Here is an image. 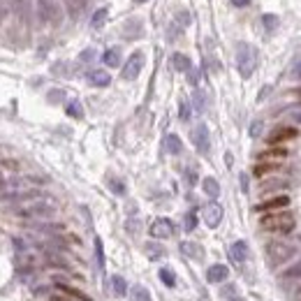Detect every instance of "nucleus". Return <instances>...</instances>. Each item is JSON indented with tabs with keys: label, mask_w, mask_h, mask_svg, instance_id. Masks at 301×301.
<instances>
[{
	"label": "nucleus",
	"mask_w": 301,
	"mask_h": 301,
	"mask_svg": "<svg viewBox=\"0 0 301 301\" xmlns=\"http://www.w3.org/2000/svg\"><path fill=\"white\" fill-rule=\"evenodd\" d=\"M188 183H190V186H195L197 183V174L192 169H188Z\"/></svg>",
	"instance_id": "nucleus-43"
},
{
	"label": "nucleus",
	"mask_w": 301,
	"mask_h": 301,
	"mask_svg": "<svg viewBox=\"0 0 301 301\" xmlns=\"http://www.w3.org/2000/svg\"><path fill=\"white\" fill-rule=\"evenodd\" d=\"M67 7V14L72 16V19H79V14L86 10V5H88V0H63Z\"/></svg>",
	"instance_id": "nucleus-19"
},
{
	"label": "nucleus",
	"mask_w": 301,
	"mask_h": 301,
	"mask_svg": "<svg viewBox=\"0 0 301 301\" xmlns=\"http://www.w3.org/2000/svg\"><path fill=\"white\" fill-rule=\"evenodd\" d=\"M232 5L234 7H248L250 5V0H232Z\"/></svg>",
	"instance_id": "nucleus-42"
},
{
	"label": "nucleus",
	"mask_w": 301,
	"mask_h": 301,
	"mask_svg": "<svg viewBox=\"0 0 301 301\" xmlns=\"http://www.w3.org/2000/svg\"><path fill=\"white\" fill-rule=\"evenodd\" d=\"M141 21L139 19H128L126 21V28H123V37L126 40H137V37H141Z\"/></svg>",
	"instance_id": "nucleus-15"
},
{
	"label": "nucleus",
	"mask_w": 301,
	"mask_h": 301,
	"mask_svg": "<svg viewBox=\"0 0 301 301\" xmlns=\"http://www.w3.org/2000/svg\"><path fill=\"white\" fill-rule=\"evenodd\" d=\"M3 16H5V7L0 5V21H3Z\"/></svg>",
	"instance_id": "nucleus-48"
},
{
	"label": "nucleus",
	"mask_w": 301,
	"mask_h": 301,
	"mask_svg": "<svg viewBox=\"0 0 301 301\" xmlns=\"http://www.w3.org/2000/svg\"><path fill=\"white\" fill-rule=\"evenodd\" d=\"M60 97H63V93H60V90H54L49 95V100H60Z\"/></svg>",
	"instance_id": "nucleus-46"
},
{
	"label": "nucleus",
	"mask_w": 301,
	"mask_h": 301,
	"mask_svg": "<svg viewBox=\"0 0 301 301\" xmlns=\"http://www.w3.org/2000/svg\"><path fill=\"white\" fill-rule=\"evenodd\" d=\"M144 250H146V255H148L150 260H160V257H165V248L158 246L156 241H148Z\"/></svg>",
	"instance_id": "nucleus-23"
},
{
	"label": "nucleus",
	"mask_w": 301,
	"mask_h": 301,
	"mask_svg": "<svg viewBox=\"0 0 301 301\" xmlns=\"http://www.w3.org/2000/svg\"><path fill=\"white\" fill-rule=\"evenodd\" d=\"M241 188H243V192H248V176L241 174Z\"/></svg>",
	"instance_id": "nucleus-45"
},
{
	"label": "nucleus",
	"mask_w": 301,
	"mask_h": 301,
	"mask_svg": "<svg viewBox=\"0 0 301 301\" xmlns=\"http://www.w3.org/2000/svg\"><path fill=\"white\" fill-rule=\"evenodd\" d=\"M179 248H181V253L186 257H190V260H204V248H202L199 243H195V241H183Z\"/></svg>",
	"instance_id": "nucleus-13"
},
{
	"label": "nucleus",
	"mask_w": 301,
	"mask_h": 301,
	"mask_svg": "<svg viewBox=\"0 0 301 301\" xmlns=\"http://www.w3.org/2000/svg\"><path fill=\"white\" fill-rule=\"evenodd\" d=\"M202 218H204V222L211 227V230L218 227L220 225V220H222V206L216 204V202H209V204L202 209Z\"/></svg>",
	"instance_id": "nucleus-8"
},
{
	"label": "nucleus",
	"mask_w": 301,
	"mask_h": 301,
	"mask_svg": "<svg viewBox=\"0 0 301 301\" xmlns=\"http://www.w3.org/2000/svg\"><path fill=\"white\" fill-rule=\"evenodd\" d=\"M111 287H114V292L118 296L128 294V283H126V278L123 276H111Z\"/></svg>",
	"instance_id": "nucleus-27"
},
{
	"label": "nucleus",
	"mask_w": 301,
	"mask_h": 301,
	"mask_svg": "<svg viewBox=\"0 0 301 301\" xmlns=\"http://www.w3.org/2000/svg\"><path fill=\"white\" fill-rule=\"evenodd\" d=\"M109 188L116 192V195H126V186H123L118 179H109Z\"/></svg>",
	"instance_id": "nucleus-37"
},
{
	"label": "nucleus",
	"mask_w": 301,
	"mask_h": 301,
	"mask_svg": "<svg viewBox=\"0 0 301 301\" xmlns=\"http://www.w3.org/2000/svg\"><path fill=\"white\" fill-rule=\"evenodd\" d=\"M160 281L165 283L167 287H174V285H176V276H174V271H171V269H167V266H165V269H160Z\"/></svg>",
	"instance_id": "nucleus-30"
},
{
	"label": "nucleus",
	"mask_w": 301,
	"mask_h": 301,
	"mask_svg": "<svg viewBox=\"0 0 301 301\" xmlns=\"http://www.w3.org/2000/svg\"><path fill=\"white\" fill-rule=\"evenodd\" d=\"M260 132H262V120H255V123L250 126V137H257Z\"/></svg>",
	"instance_id": "nucleus-40"
},
{
	"label": "nucleus",
	"mask_w": 301,
	"mask_h": 301,
	"mask_svg": "<svg viewBox=\"0 0 301 301\" xmlns=\"http://www.w3.org/2000/svg\"><path fill=\"white\" fill-rule=\"evenodd\" d=\"M292 79H296V81H301V60L299 63H294V67H292Z\"/></svg>",
	"instance_id": "nucleus-39"
},
{
	"label": "nucleus",
	"mask_w": 301,
	"mask_h": 301,
	"mask_svg": "<svg viewBox=\"0 0 301 301\" xmlns=\"http://www.w3.org/2000/svg\"><path fill=\"white\" fill-rule=\"evenodd\" d=\"M56 290H60V292H65V294H70L72 299H77V301H93L90 296H86L81 290H77V287H72V285H65V283H56Z\"/></svg>",
	"instance_id": "nucleus-18"
},
{
	"label": "nucleus",
	"mask_w": 301,
	"mask_h": 301,
	"mask_svg": "<svg viewBox=\"0 0 301 301\" xmlns=\"http://www.w3.org/2000/svg\"><path fill=\"white\" fill-rule=\"evenodd\" d=\"M192 105H195V111H199V114H204L206 111V95L202 93L199 88L192 93Z\"/></svg>",
	"instance_id": "nucleus-28"
},
{
	"label": "nucleus",
	"mask_w": 301,
	"mask_h": 301,
	"mask_svg": "<svg viewBox=\"0 0 301 301\" xmlns=\"http://www.w3.org/2000/svg\"><path fill=\"white\" fill-rule=\"evenodd\" d=\"M296 135H299V130H296V128H292V126H278L276 130L266 137V141H269L271 146H276V144H283V141L296 139Z\"/></svg>",
	"instance_id": "nucleus-7"
},
{
	"label": "nucleus",
	"mask_w": 301,
	"mask_h": 301,
	"mask_svg": "<svg viewBox=\"0 0 301 301\" xmlns=\"http://www.w3.org/2000/svg\"><path fill=\"white\" fill-rule=\"evenodd\" d=\"M299 95H301V90H299Z\"/></svg>",
	"instance_id": "nucleus-51"
},
{
	"label": "nucleus",
	"mask_w": 301,
	"mask_h": 301,
	"mask_svg": "<svg viewBox=\"0 0 301 301\" xmlns=\"http://www.w3.org/2000/svg\"><path fill=\"white\" fill-rule=\"evenodd\" d=\"M165 150L171 153V156H179L181 150H183V141H181L179 135H167L165 137Z\"/></svg>",
	"instance_id": "nucleus-17"
},
{
	"label": "nucleus",
	"mask_w": 301,
	"mask_h": 301,
	"mask_svg": "<svg viewBox=\"0 0 301 301\" xmlns=\"http://www.w3.org/2000/svg\"><path fill=\"white\" fill-rule=\"evenodd\" d=\"M141 67H144V54L141 51H135V54L128 58V63L123 65V70H120V77L126 81H135L137 77H139Z\"/></svg>",
	"instance_id": "nucleus-6"
},
{
	"label": "nucleus",
	"mask_w": 301,
	"mask_h": 301,
	"mask_svg": "<svg viewBox=\"0 0 301 301\" xmlns=\"http://www.w3.org/2000/svg\"><path fill=\"white\" fill-rule=\"evenodd\" d=\"M287 158V150L285 148H269L264 150V153H260L257 156V160H264V162H281Z\"/></svg>",
	"instance_id": "nucleus-16"
},
{
	"label": "nucleus",
	"mask_w": 301,
	"mask_h": 301,
	"mask_svg": "<svg viewBox=\"0 0 301 301\" xmlns=\"http://www.w3.org/2000/svg\"><path fill=\"white\" fill-rule=\"evenodd\" d=\"M65 111H67V116H72V118H84V109H81V105L77 100H72L70 105L65 107Z\"/></svg>",
	"instance_id": "nucleus-29"
},
{
	"label": "nucleus",
	"mask_w": 301,
	"mask_h": 301,
	"mask_svg": "<svg viewBox=\"0 0 301 301\" xmlns=\"http://www.w3.org/2000/svg\"><path fill=\"white\" fill-rule=\"evenodd\" d=\"M102 60H105V65H109V67H118L120 65V49L118 46H109V49L102 54Z\"/></svg>",
	"instance_id": "nucleus-22"
},
{
	"label": "nucleus",
	"mask_w": 301,
	"mask_h": 301,
	"mask_svg": "<svg viewBox=\"0 0 301 301\" xmlns=\"http://www.w3.org/2000/svg\"><path fill=\"white\" fill-rule=\"evenodd\" d=\"M266 255H269V262L273 266L283 264L285 260H290V257L294 255V246L283 243V241H273V243H269V246H266Z\"/></svg>",
	"instance_id": "nucleus-4"
},
{
	"label": "nucleus",
	"mask_w": 301,
	"mask_h": 301,
	"mask_svg": "<svg viewBox=\"0 0 301 301\" xmlns=\"http://www.w3.org/2000/svg\"><path fill=\"white\" fill-rule=\"evenodd\" d=\"M236 67H239V74L243 77V79H248V77L255 72V67H257L255 46H250L248 42H241V44L236 46Z\"/></svg>",
	"instance_id": "nucleus-3"
},
{
	"label": "nucleus",
	"mask_w": 301,
	"mask_h": 301,
	"mask_svg": "<svg viewBox=\"0 0 301 301\" xmlns=\"http://www.w3.org/2000/svg\"><path fill=\"white\" fill-rule=\"evenodd\" d=\"M93 56H95V51H93V49H88V51H84V54H81V60H90Z\"/></svg>",
	"instance_id": "nucleus-44"
},
{
	"label": "nucleus",
	"mask_w": 301,
	"mask_h": 301,
	"mask_svg": "<svg viewBox=\"0 0 301 301\" xmlns=\"http://www.w3.org/2000/svg\"><path fill=\"white\" fill-rule=\"evenodd\" d=\"M126 230L130 232V234H137V232L141 230V222H139V220H135V218H130V220L126 222Z\"/></svg>",
	"instance_id": "nucleus-38"
},
{
	"label": "nucleus",
	"mask_w": 301,
	"mask_h": 301,
	"mask_svg": "<svg viewBox=\"0 0 301 301\" xmlns=\"http://www.w3.org/2000/svg\"><path fill=\"white\" fill-rule=\"evenodd\" d=\"M88 84L95 86V88H105V86L111 84V77H109V72H105V70H90L88 72Z\"/></svg>",
	"instance_id": "nucleus-14"
},
{
	"label": "nucleus",
	"mask_w": 301,
	"mask_h": 301,
	"mask_svg": "<svg viewBox=\"0 0 301 301\" xmlns=\"http://www.w3.org/2000/svg\"><path fill=\"white\" fill-rule=\"evenodd\" d=\"M227 276H230V269L225 264H213L206 271V281L209 283H225Z\"/></svg>",
	"instance_id": "nucleus-12"
},
{
	"label": "nucleus",
	"mask_w": 301,
	"mask_h": 301,
	"mask_svg": "<svg viewBox=\"0 0 301 301\" xmlns=\"http://www.w3.org/2000/svg\"><path fill=\"white\" fill-rule=\"evenodd\" d=\"M262 23H264V28L269 30V33H273V30L278 28V16L276 14H264L262 16Z\"/></svg>",
	"instance_id": "nucleus-32"
},
{
	"label": "nucleus",
	"mask_w": 301,
	"mask_h": 301,
	"mask_svg": "<svg viewBox=\"0 0 301 301\" xmlns=\"http://www.w3.org/2000/svg\"><path fill=\"white\" fill-rule=\"evenodd\" d=\"M290 206V197L287 195H276V197H269L266 202L255 206L257 213H269V211H281V209H287Z\"/></svg>",
	"instance_id": "nucleus-9"
},
{
	"label": "nucleus",
	"mask_w": 301,
	"mask_h": 301,
	"mask_svg": "<svg viewBox=\"0 0 301 301\" xmlns=\"http://www.w3.org/2000/svg\"><path fill=\"white\" fill-rule=\"evenodd\" d=\"M148 232L153 239H169V236L174 234V222H171L169 218H158V220L150 225Z\"/></svg>",
	"instance_id": "nucleus-10"
},
{
	"label": "nucleus",
	"mask_w": 301,
	"mask_h": 301,
	"mask_svg": "<svg viewBox=\"0 0 301 301\" xmlns=\"http://www.w3.org/2000/svg\"><path fill=\"white\" fill-rule=\"evenodd\" d=\"M234 294H236V287L234 285H227L225 290H222V296H225V299H232Z\"/></svg>",
	"instance_id": "nucleus-41"
},
{
	"label": "nucleus",
	"mask_w": 301,
	"mask_h": 301,
	"mask_svg": "<svg viewBox=\"0 0 301 301\" xmlns=\"http://www.w3.org/2000/svg\"><path fill=\"white\" fill-rule=\"evenodd\" d=\"M179 116H181V120H190V102H188V100H181Z\"/></svg>",
	"instance_id": "nucleus-34"
},
{
	"label": "nucleus",
	"mask_w": 301,
	"mask_h": 301,
	"mask_svg": "<svg viewBox=\"0 0 301 301\" xmlns=\"http://www.w3.org/2000/svg\"><path fill=\"white\" fill-rule=\"evenodd\" d=\"M190 139H192L195 148L199 150L202 156H206V153H209V148H211V132H209V128H206L204 123H199V126L192 128Z\"/></svg>",
	"instance_id": "nucleus-5"
},
{
	"label": "nucleus",
	"mask_w": 301,
	"mask_h": 301,
	"mask_svg": "<svg viewBox=\"0 0 301 301\" xmlns=\"http://www.w3.org/2000/svg\"><path fill=\"white\" fill-rule=\"evenodd\" d=\"M278 169V162H264L260 160V165H255V176H266L271 174V171Z\"/></svg>",
	"instance_id": "nucleus-26"
},
{
	"label": "nucleus",
	"mask_w": 301,
	"mask_h": 301,
	"mask_svg": "<svg viewBox=\"0 0 301 301\" xmlns=\"http://www.w3.org/2000/svg\"><path fill=\"white\" fill-rule=\"evenodd\" d=\"M14 213L19 218H51L56 213V206L51 204V202H46V199H37V197H33V199H26L23 206L14 209Z\"/></svg>",
	"instance_id": "nucleus-2"
},
{
	"label": "nucleus",
	"mask_w": 301,
	"mask_h": 301,
	"mask_svg": "<svg viewBox=\"0 0 301 301\" xmlns=\"http://www.w3.org/2000/svg\"><path fill=\"white\" fill-rule=\"evenodd\" d=\"M107 16H109V10H107V7H100V10L93 14V19H90V28H102Z\"/></svg>",
	"instance_id": "nucleus-25"
},
{
	"label": "nucleus",
	"mask_w": 301,
	"mask_h": 301,
	"mask_svg": "<svg viewBox=\"0 0 301 301\" xmlns=\"http://www.w3.org/2000/svg\"><path fill=\"white\" fill-rule=\"evenodd\" d=\"M171 65H174L176 72H188L192 67V60L186 54H174L171 56Z\"/></svg>",
	"instance_id": "nucleus-20"
},
{
	"label": "nucleus",
	"mask_w": 301,
	"mask_h": 301,
	"mask_svg": "<svg viewBox=\"0 0 301 301\" xmlns=\"http://www.w3.org/2000/svg\"><path fill=\"white\" fill-rule=\"evenodd\" d=\"M230 257L234 264H243L248 260V243L246 241H234L230 246Z\"/></svg>",
	"instance_id": "nucleus-11"
},
{
	"label": "nucleus",
	"mask_w": 301,
	"mask_h": 301,
	"mask_svg": "<svg viewBox=\"0 0 301 301\" xmlns=\"http://www.w3.org/2000/svg\"><path fill=\"white\" fill-rule=\"evenodd\" d=\"M230 301H246V299H241V296H236V294H234V296H232Z\"/></svg>",
	"instance_id": "nucleus-49"
},
{
	"label": "nucleus",
	"mask_w": 301,
	"mask_h": 301,
	"mask_svg": "<svg viewBox=\"0 0 301 301\" xmlns=\"http://www.w3.org/2000/svg\"><path fill=\"white\" fill-rule=\"evenodd\" d=\"M202 188H204V192L211 197V199H216V197L220 195V183H218L213 176H206V179L202 181Z\"/></svg>",
	"instance_id": "nucleus-21"
},
{
	"label": "nucleus",
	"mask_w": 301,
	"mask_h": 301,
	"mask_svg": "<svg viewBox=\"0 0 301 301\" xmlns=\"http://www.w3.org/2000/svg\"><path fill=\"white\" fill-rule=\"evenodd\" d=\"M137 5H144V3H148V0H135Z\"/></svg>",
	"instance_id": "nucleus-50"
},
{
	"label": "nucleus",
	"mask_w": 301,
	"mask_h": 301,
	"mask_svg": "<svg viewBox=\"0 0 301 301\" xmlns=\"http://www.w3.org/2000/svg\"><path fill=\"white\" fill-rule=\"evenodd\" d=\"M174 23H176V26H181V28H186V26L190 23V14H188L186 10L179 12V14H176V21H174Z\"/></svg>",
	"instance_id": "nucleus-36"
},
{
	"label": "nucleus",
	"mask_w": 301,
	"mask_h": 301,
	"mask_svg": "<svg viewBox=\"0 0 301 301\" xmlns=\"http://www.w3.org/2000/svg\"><path fill=\"white\" fill-rule=\"evenodd\" d=\"M292 118H294L296 123H301V111H292Z\"/></svg>",
	"instance_id": "nucleus-47"
},
{
	"label": "nucleus",
	"mask_w": 301,
	"mask_h": 301,
	"mask_svg": "<svg viewBox=\"0 0 301 301\" xmlns=\"http://www.w3.org/2000/svg\"><path fill=\"white\" fill-rule=\"evenodd\" d=\"M197 227V213L195 211H188L186 213V232H192Z\"/></svg>",
	"instance_id": "nucleus-35"
},
{
	"label": "nucleus",
	"mask_w": 301,
	"mask_h": 301,
	"mask_svg": "<svg viewBox=\"0 0 301 301\" xmlns=\"http://www.w3.org/2000/svg\"><path fill=\"white\" fill-rule=\"evenodd\" d=\"M130 301H150V292L144 285H135L130 290Z\"/></svg>",
	"instance_id": "nucleus-24"
},
{
	"label": "nucleus",
	"mask_w": 301,
	"mask_h": 301,
	"mask_svg": "<svg viewBox=\"0 0 301 301\" xmlns=\"http://www.w3.org/2000/svg\"><path fill=\"white\" fill-rule=\"evenodd\" d=\"M95 257H97V266L105 271V250H102V241L95 239Z\"/></svg>",
	"instance_id": "nucleus-33"
},
{
	"label": "nucleus",
	"mask_w": 301,
	"mask_h": 301,
	"mask_svg": "<svg viewBox=\"0 0 301 301\" xmlns=\"http://www.w3.org/2000/svg\"><path fill=\"white\" fill-rule=\"evenodd\" d=\"M283 278H287V281H299L301 278V262H296L294 266H290V269L283 273Z\"/></svg>",
	"instance_id": "nucleus-31"
},
{
	"label": "nucleus",
	"mask_w": 301,
	"mask_h": 301,
	"mask_svg": "<svg viewBox=\"0 0 301 301\" xmlns=\"http://www.w3.org/2000/svg\"><path fill=\"white\" fill-rule=\"evenodd\" d=\"M262 230L264 232H273V234H290L294 230L296 220L290 211H269L264 218L260 220Z\"/></svg>",
	"instance_id": "nucleus-1"
}]
</instances>
